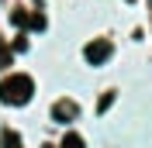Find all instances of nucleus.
Masks as SVG:
<instances>
[{
  "label": "nucleus",
  "mask_w": 152,
  "mask_h": 148,
  "mask_svg": "<svg viewBox=\"0 0 152 148\" xmlns=\"http://www.w3.org/2000/svg\"><path fill=\"white\" fill-rule=\"evenodd\" d=\"M31 96H35V79L24 76V73H14L0 83V100L10 103V107H24Z\"/></svg>",
  "instance_id": "f257e3e1"
},
{
  "label": "nucleus",
  "mask_w": 152,
  "mask_h": 148,
  "mask_svg": "<svg viewBox=\"0 0 152 148\" xmlns=\"http://www.w3.org/2000/svg\"><path fill=\"white\" fill-rule=\"evenodd\" d=\"M111 52H114L111 41H107V38H97V41H90V45L83 48V59H86L90 65H104L107 59H111Z\"/></svg>",
  "instance_id": "f03ea898"
},
{
  "label": "nucleus",
  "mask_w": 152,
  "mask_h": 148,
  "mask_svg": "<svg viewBox=\"0 0 152 148\" xmlns=\"http://www.w3.org/2000/svg\"><path fill=\"white\" fill-rule=\"evenodd\" d=\"M76 114H80V107H76L73 100H59L56 107H52V120H59V124H69Z\"/></svg>",
  "instance_id": "7ed1b4c3"
},
{
  "label": "nucleus",
  "mask_w": 152,
  "mask_h": 148,
  "mask_svg": "<svg viewBox=\"0 0 152 148\" xmlns=\"http://www.w3.org/2000/svg\"><path fill=\"white\" fill-rule=\"evenodd\" d=\"M62 148H86V145H83V138H80V134H73V131H69L66 138H62Z\"/></svg>",
  "instance_id": "20e7f679"
},
{
  "label": "nucleus",
  "mask_w": 152,
  "mask_h": 148,
  "mask_svg": "<svg viewBox=\"0 0 152 148\" xmlns=\"http://www.w3.org/2000/svg\"><path fill=\"white\" fill-rule=\"evenodd\" d=\"M4 148H21V138L14 131H4Z\"/></svg>",
  "instance_id": "39448f33"
},
{
  "label": "nucleus",
  "mask_w": 152,
  "mask_h": 148,
  "mask_svg": "<svg viewBox=\"0 0 152 148\" xmlns=\"http://www.w3.org/2000/svg\"><path fill=\"white\" fill-rule=\"evenodd\" d=\"M10 21H14L18 28H21V24H28V10H14V14H10Z\"/></svg>",
  "instance_id": "423d86ee"
},
{
  "label": "nucleus",
  "mask_w": 152,
  "mask_h": 148,
  "mask_svg": "<svg viewBox=\"0 0 152 148\" xmlns=\"http://www.w3.org/2000/svg\"><path fill=\"white\" fill-rule=\"evenodd\" d=\"M111 103H114V93H104V96H100V103H97V110L104 114L107 107H111Z\"/></svg>",
  "instance_id": "0eeeda50"
},
{
  "label": "nucleus",
  "mask_w": 152,
  "mask_h": 148,
  "mask_svg": "<svg viewBox=\"0 0 152 148\" xmlns=\"http://www.w3.org/2000/svg\"><path fill=\"white\" fill-rule=\"evenodd\" d=\"M28 24H31L35 31H42V28H45V17H42V14H31V17H28Z\"/></svg>",
  "instance_id": "6e6552de"
},
{
  "label": "nucleus",
  "mask_w": 152,
  "mask_h": 148,
  "mask_svg": "<svg viewBox=\"0 0 152 148\" xmlns=\"http://www.w3.org/2000/svg\"><path fill=\"white\" fill-rule=\"evenodd\" d=\"M7 65H10V48L0 45V69H7Z\"/></svg>",
  "instance_id": "1a4fd4ad"
},
{
  "label": "nucleus",
  "mask_w": 152,
  "mask_h": 148,
  "mask_svg": "<svg viewBox=\"0 0 152 148\" xmlns=\"http://www.w3.org/2000/svg\"><path fill=\"white\" fill-rule=\"evenodd\" d=\"M24 48H28V38L21 35V38H18V41H14V52H24Z\"/></svg>",
  "instance_id": "9d476101"
}]
</instances>
